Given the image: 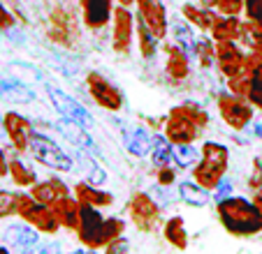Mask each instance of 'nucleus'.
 I'll list each match as a JSON object with an SVG mask.
<instances>
[{
    "instance_id": "obj_3",
    "label": "nucleus",
    "mask_w": 262,
    "mask_h": 254,
    "mask_svg": "<svg viewBox=\"0 0 262 254\" xmlns=\"http://www.w3.org/2000/svg\"><path fill=\"white\" fill-rule=\"evenodd\" d=\"M160 208L163 206L151 196V192H135L130 201L125 204V210L130 215V222L144 234H154L160 226L163 217H160Z\"/></svg>"
},
{
    "instance_id": "obj_30",
    "label": "nucleus",
    "mask_w": 262,
    "mask_h": 254,
    "mask_svg": "<svg viewBox=\"0 0 262 254\" xmlns=\"http://www.w3.org/2000/svg\"><path fill=\"white\" fill-rule=\"evenodd\" d=\"M169 30H172V37H174V44H179L183 51L188 56H195V42H198V37H195L193 33V23H183V21H174V23H169Z\"/></svg>"
},
{
    "instance_id": "obj_52",
    "label": "nucleus",
    "mask_w": 262,
    "mask_h": 254,
    "mask_svg": "<svg viewBox=\"0 0 262 254\" xmlns=\"http://www.w3.org/2000/svg\"><path fill=\"white\" fill-rule=\"evenodd\" d=\"M0 132H5V127H3V116H0Z\"/></svg>"
},
{
    "instance_id": "obj_9",
    "label": "nucleus",
    "mask_w": 262,
    "mask_h": 254,
    "mask_svg": "<svg viewBox=\"0 0 262 254\" xmlns=\"http://www.w3.org/2000/svg\"><path fill=\"white\" fill-rule=\"evenodd\" d=\"M137 7V19L146 26L158 39H165L169 33V21H167V10L160 0H135Z\"/></svg>"
},
{
    "instance_id": "obj_38",
    "label": "nucleus",
    "mask_w": 262,
    "mask_h": 254,
    "mask_svg": "<svg viewBox=\"0 0 262 254\" xmlns=\"http://www.w3.org/2000/svg\"><path fill=\"white\" fill-rule=\"evenodd\" d=\"M248 102L262 113V60L251 69V88H248Z\"/></svg>"
},
{
    "instance_id": "obj_11",
    "label": "nucleus",
    "mask_w": 262,
    "mask_h": 254,
    "mask_svg": "<svg viewBox=\"0 0 262 254\" xmlns=\"http://www.w3.org/2000/svg\"><path fill=\"white\" fill-rule=\"evenodd\" d=\"M200 132H202V127H198L190 118H186L183 113L169 109L167 118H165L163 134L174 143V146H177V143H195L200 137Z\"/></svg>"
},
{
    "instance_id": "obj_29",
    "label": "nucleus",
    "mask_w": 262,
    "mask_h": 254,
    "mask_svg": "<svg viewBox=\"0 0 262 254\" xmlns=\"http://www.w3.org/2000/svg\"><path fill=\"white\" fill-rule=\"evenodd\" d=\"M179 199L195 208H204L209 204V190H204L195 181H181L179 183Z\"/></svg>"
},
{
    "instance_id": "obj_32",
    "label": "nucleus",
    "mask_w": 262,
    "mask_h": 254,
    "mask_svg": "<svg viewBox=\"0 0 262 254\" xmlns=\"http://www.w3.org/2000/svg\"><path fill=\"white\" fill-rule=\"evenodd\" d=\"M242 46H246L248 51L253 54H260L262 56V26L260 23H253V21L244 19L242 26Z\"/></svg>"
},
{
    "instance_id": "obj_46",
    "label": "nucleus",
    "mask_w": 262,
    "mask_h": 254,
    "mask_svg": "<svg viewBox=\"0 0 262 254\" xmlns=\"http://www.w3.org/2000/svg\"><path fill=\"white\" fill-rule=\"evenodd\" d=\"M125 247H128V240H125L123 236H121V238H116L114 243H109L104 249H107L109 254H114V252H121V249H125Z\"/></svg>"
},
{
    "instance_id": "obj_33",
    "label": "nucleus",
    "mask_w": 262,
    "mask_h": 254,
    "mask_svg": "<svg viewBox=\"0 0 262 254\" xmlns=\"http://www.w3.org/2000/svg\"><path fill=\"white\" fill-rule=\"evenodd\" d=\"M158 42L160 39L137 19V44H139V54H142L144 60H151L156 54H158Z\"/></svg>"
},
{
    "instance_id": "obj_18",
    "label": "nucleus",
    "mask_w": 262,
    "mask_h": 254,
    "mask_svg": "<svg viewBox=\"0 0 262 254\" xmlns=\"http://www.w3.org/2000/svg\"><path fill=\"white\" fill-rule=\"evenodd\" d=\"M123 148L135 157H146L154 150V134L146 132L144 127H121Z\"/></svg>"
},
{
    "instance_id": "obj_6",
    "label": "nucleus",
    "mask_w": 262,
    "mask_h": 254,
    "mask_svg": "<svg viewBox=\"0 0 262 254\" xmlns=\"http://www.w3.org/2000/svg\"><path fill=\"white\" fill-rule=\"evenodd\" d=\"M86 88H89V95L93 97V102L98 104V107H102L104 111H121L125 104V97L123 93H121V88L116 86V83H112L104 74L100 72H89L86 74Z\"/></svg>"
},
{
    "instance_id": "obj_51",
    "label": "nucleus",
    "mask_w": 262,
    "mask_h": 254,
    "mask_svg": "<svg viewBox=\"0 0 262 254\" xmlns=\"http://www.w3.org/2000/svg\"><path fill=\"white\" fill-rule=\"evenodd\" d=\"M119 5H125V7H133L135 5V0H116Z\"/></svg>"
},
{
    "instance_id": "obj_44",
    "label": "nucleus",
    "mask_w": 262,
    "mask_h": 254,
    "mask_svg": "<svg viewBox=\"0 0 262 254\" xmlns=\"http://www.w3.org/2000/svg\"><path fill=\"white\" fill-rule=\"evenodd\" d=\"M14 14H12L10 10H7L3 3H0V33H7V30L14 28Z\"/></svg>"
},
{
    "instance_id": "obj_10",
    "label": "nucleus",
    "mask_w": 262,
    "mask_h": 254,
    "mask_svg": "<svg viewBox=\"0 0 262 254\" xmlns=\"http://www.w3.org/2000/svg\"><path fill=\"white\" fill-rule=\"evenodd\" d=\"M3 127H5V134H7V139H10L12 148H14L19 155L30 150V141H33L35 130L28 118L16 111H7V113H3Z\"/></svg>"
},
{
    "instance_id": "obj_28",
    "label": "nucleus",
    "mask_w": 262,
    "mask_h": 254,
    "mask_svg": "<svg viewBox=\"0 0 262 254\" xmlns=\"http://www.w3.org/2000/svg\"><path fill=\"white\" fill-rule=\"evenodd\" d=\"M163 238L172 245L174 249H186L188 247V231L183 224L181 215H172L167 222L163 224Z\"/></svg>"
},
{
    "instance_id": "obj_43",
    "label": "nucleus",
    "mask_w": 262,
    "mask_h": 254,
    "mask_svg": "<svg viewBox=\"0 0 262 254\" xmlns=\"http://www.w3.org/2000/svg\"><path fill=\"white\" fill-rule=\"evenodd\" d=\"M232 190H234V183L230 181V178H223V181L211 190V199L213 201H221V199H225V196H232L234 194Z\"/></svg>"
},
{
    "instance_id": "obj_12",
    "label": "nucleus",
    "mask_w": 262,
    "mask_h": 254,
    "mask_svg": "<svg viewBox=\"0 0 262 254\" xmlns=\"http://www.w3.org/2000/svg\"><path fill=\"white\" fill-rule=\"evenodd\" d=\"M216 67L225 79L234 77L246 67V51L237 42H216Z\"/></svg>"
},
{
    "instance_id": "obj_25",
    "label": "nucleus",
    "mask_w": 262,
    "mask_h": 254,
    "mask_svg": "<svg viewBox=\"0 0 262 254\" xmlns=\"http://www.w3.org/2000/svg\"><path fill=\"white\" fill-rule=\"evenodd\" d=\"M123 231H125V220H121V217H104V222L100 224L98 234L89 240L86 247L89 249H104L109 243H114L116 238H121Z\"/></svg>"
},
{
    "instance_id": "obj_7",
    "label": "nucleus",
    "mask_w": 262,
    "mask_h": 254,
    "mask_svg": "<svg viewBox=\"0 0 262 254\" xmlns=\"http://www.w3.org/2000/svg\"><path fill=\"white\" fill-rule=\"evenodd\" d=\"M135 37H137V14H133L125 5H116L112 16V49L119 56L130 54Z\"/></svg>"
},
{
    "instance_id": "obj_47",
    "label": "nucleus",
    "mask_w": 262,
    "mask_h": 254,
    "mask_svg": "<svg viewBox=\"0 0 262 254\" xmlns=\"http://www.w3.org/2000/svg\"><path fill=\"white\" fill-rule=\"evenodd\" d=\"M7 173H10V157H7L5 150L0 148V178L7 176Z\"/></svg>"
},
{
    "instance_id": "obj_13",
    "label": "nucleus",
    "mask_w": 262,
    "mask_h": 254,
    "mask_svg": "<svg viewBox=\"0 0 262 254\" xmlns=\"http://www.w3.org/2000/svg\"><path fill=\"white\" fill-rule=\"evenodd\" d=\"M81 21L89 30H102L112 23L114 3L112 0H79Z\"/></svg>"
},
{
    "instance_id": "obj_23",
    "label": "nucleus",
    "mask_w": 262,
    "mask_h": 254,
    "mask_svg": "<svg viewBox=\"0 0 262 254\" xmlns=\"http://www.w3.org/2000/svg\"><path fill=\"white\" fill-rule=\"evenodd\" d=\"M104 222V215L100 213V208L89 204H81L79 208V226H77V238L81 240V245H89V240L98 234L100 224Z\"/></svg>"
},
{
    "instance_id": "obj_19",
    "label": "nucleus",
    "mask_w": 262,
    "mask_h": 254,
    "mask_svg": "<svg viewBox=\"0 0 262 254\" xmlns=\"http://www.w3.org/2000/svg\"><path fill=\"white\" fill-rule=\"evenodd\" d=\"M28 192L33 194L35 201L47 204V206H51L54 201H58L60 196H65V194H72V190H70L68 183L60 181V178H56V176L47 178V181H37L35 185L28 187Z\"/></svg>"
},
{
    "instance_id": "obj_31",
    "label": "nucleus",
    "mask_w": 262,
    "mask_h": 254,
    "mask_svg": "<svg viewBox=\"0 0 262 254\" xmlns=\"http://www.w3.org/2000/svg\"><path fill=\"white\" fill-rule=\"evenodd\" d=\"M7 176L12 178V183L19 187H30L37 183V176H35V171L30 169V166H26V162H21L19 157H10V173Z\"/></svg>"
},
{
    "instance_id": "obj_45",
    "label": "nucleus",
    "mask_w": 262,
    "mask_h": 254,
    "mask_svg": "<svg viewBox=\"0 0 262 254\" xmlns=\"http://www.w3.org/2000/svg\"><path fill=\"white\" fill-rule=\"evenodd\" d=\"M174 181H177V173H174L172 166H158V185L169 187Z\"/></svg>"
},
{
    "instance_id": "obj_21",
    "label": "nucleus",
    "mask_w": 262,
    "mask_h": 254,
    "mask_svg": "<svg viewBox=\"0 0 262 254\" xmlns=\"http://www.w3.org/2000/svg\"><path fill=\"white\" fill-rule=\"evenodd\" d=\"M165 72L172 81H186L190 77V58L179 44L165 46Z\"/></svg>"
},
{
    "instance_id": "obj_48",
    "label": "nucleus",
    "mask_w": 262,
    "mask_h": 254,
    "mask_svg": "<svg viewBox=\"0 0 262 254\" xmlns=\"http://www.w3.org/2000/svg\"><path fill=\"white\" fill-rule=\"evenodd\" d=\"M244 132H251V137H255V139H262V122H255L253 120L251 125L244 130Z\"/></svg>"
},
{
    "instance_id": "obj_16",
    "label": "nucleus",
    "mask_w": 262,
    "mask_h": 254,
    "mask_svg": "<svg viewBox=\"0 0 262 254\" xmlns=\"http://www.w3.org/2000/svg\"><path fill=\"white\" fill-rule=\"evenodd\" d=\"M72 148H74V155H72L74 169H77V173L81 176V181L93 183V185H104L109 176H107V171H104L102 166L98 164V160L93 157V153L84 150V148H77V146H72Z\"/></svg>"
},
{
    "instance_id": "obj_41",
    "label": "nucleus",
    "mask_w": 262,
    "mask_h": 254,
    "mask_svg": "<svg viewBox=\"0 0 262 254\" xmlns=\"http://www.w3.org/2000/svg\"><path fill=\"white\" fill-rule=\"evenodd\" d=\"M244 3L246 0H218V14H230V16H242L244 14Z\"/></svg>"
},
{
    "instance_id": "obj_37",
    "label": "nucleus",
    "mask_w": 262,
    "mask_h": 254,
    "mask_svg": "<svg viewBox=\"0 0 262 254\" xmlns=\"http://www.w3.org/2000/svg\"><path fill=\"white\" fill-rule=\"evenodd\" d=\"M174 111H179V113H183L186 118H190V120L195 122L198 127H209V113H207V109L202 107V104H198V102H183V104H179V107H172Z\"/></svg>"
},
{
    "instance_id": "obj_15",
    "label": "nucleus",
    "mask_w": 262,
    "mask_h": 254,
    "mask_svg": "<svg viewBox=\"0 0 262 254\" xmlns=\"http://www.w3.org/2000/svg\"><path fill=\"white\" fill-rule=\"evenodd\" d=\"M21 220H26L28 224H33L35 229L40 231V234H45V236H56L58 229H60V222H58V217H56L54 208L47 206V204H40V201H35L24 215H21Z\"/></svg>"
},
{
    "instance_id": "obj_14",
    "label": "nucleus",
    "mask_w": 262,
    "mask_h": 254,
    "mask_svg": "<svg viewBox=\"0 0 262 254\" xmlns=\"http://www.w3.org/2000/svg\"><path fill=\"white\" fill-rule=\"evenodd\" d=\"M5 243L14 252H28V249H35L40 245V231L26 220L16 222V224H10L5 229Z\"/></svg>"
},
{
    "instance_id": "obj_22",
    "label": "nucleus",
    "mask_w": 262,
    "mask_h": 254,
    "mask_svg": "<svg viewBox=\"0 0 262 254\" xmlns=\"http://www.w3.org/2000/svg\"><path fill=\"white\" fill-rule=\"evenodd\" d=\"M51 208H54V213H56V217H58V222H60L63 229L77 231V226H79V208H81V204H79L77 196L74 194L60 196L58 201L51 204Z\"/></svg>"
},
{
    "instance_id": "obj_8",
    "label": "nucleus",
    "mask_w": 262,
    "mask_h": 254,
    "mask_svg": "<svg viewBox=\"0 0 262 254\" xmlns=\"http://www.w3.org/2000/svg\"><path fill=\"white\" fill-rule=\"evenodd\" d=\"M47 93H49V99H51V104L56 107V111H58L63 118L79 122V125H84L86 130H93L95 127V118L91 116V111L81 102H77L72 95L63 93V90L56 88V86H49Z\"/></svg>"
},
{
    "instance_id": "obj_26",
    "label": "nucleus",
    "mask_w": 262,
    "mask_h": 254,
    "mask_svg": "<svg viewBox=\"0 0 262 254\" xmlns=\"http://www.w3.org/2000/svg\"><path fill=\"white\" fill-rule=\"evenodd\" d=\"M181 14L183 19L188 21V23H193L198 30H202V33H211L213 23H216L218 19V10H211V7H204V5H195V3H186V5L181 7Z\"/></svg>"
},
{
    "instance_id": "obj_42",
    "label": "nucleus",
    "mask_w": 262,
    "mask_h": 254,
    "mask_svg": "<svg viewBox=\"0 0 262 254\" xmlns=\"http://www.w3.org/2000/svg\"><path fill=\"white\" fill-rule=\"evenodd\" d=\"M244 16L253 23L262 26V0H246L244 3Z\"/></svg>"
},
{
    "instance_id": "obj_36",
    "label": "nucleus",
    "mask_w": 262,
    "mask_h": 254,
    "mask_svg": "<svg viewBox=\"0 0 262 254\" xmlns=\"http://www.w3.org/2000/svg\"><path fill=\"white\" fill-rule=\"evenodd\" d=\"M202 157V150L195 148L193 143H177L174 146V162H177L181 169H193L195 164Z\"/></svg>"
},
{
    "instance_id": "obj_50",
    "label": "nucleus",
    "mask_w": 262,
    "mask_h": 254,
    "mask_svg": "<svg viewBox=\"0 0 262 254\" xmlns=\"http://www.w3.org/2000/svg\"><path fill=\"white\" fill-rule=\"evenodd\" d=\"M198 3L204 7H211V10H216V5H218V0H198Z\"/></svg>"
},
{
    "instance_id": "obj_40",
    "label": "nucleus",
    "mask_w": 262,
    "mask_h": 254,
    "mask_svg": "<svg viewBox=\"0 0 262 254\" xmlns=\"http://www.w3.org/2000/svg\"><path fill=\"white\" fill-rule=\"evenodd\" d=\"M19 213V192L0 190V220L14 217Z\"/></svg>"
},
{
    "instance_id": "obj_20",
    "label": "nucleus",
    "mask_w": 262,
    "mask_h": 254,
    "mask_svg": "<svg viewBox=\"0 0 262 254\" xmlns=\"http://www.w3.org/2000/svg\"><path fill=\"white\" fill-rule=\"evenodd\" d=\"M0 99L10 104H30L35 102V93L26 81L16 77H3L0 79Z\"/></svg>"
},
{
    "instance_id": "obj_49",
    "label": "nucleus",
    "mask_w": 262,
    "mask_h": 254,
    "mask_svg": "<svg viewBox=\"0 0 262 254\" xmlns=\"http://www.w3.org/2000/svg\"><path fill=\"white\" fill-rule=\"evenodd\" d=\"M251 201H253V204L257 206V210H260V213H262V187H260V190H253V196H251Z\"/></svg>"
},
{
    "instance_id": "obj_39",
    "label": "nucleus",
    "mask_w": 262,
    "mask_h": 254,
    "mask_svg": "<svg viewBox=\"0 0 262 254\" xmlns=\"http://www.w3.org/2000/svg\"><path fill=\"white\" fill-rule=\"evenodd\" d=\"M248 88H251V69L244 67L239 74L228 79V90L239 97H246L248 99Z\"/></svg>"
},
{
    "instance_id": "obj_1",
    "label": "nucleus",
    "mask_w": 262,
    "mask_h": 254,
    "mask_svg": "<svg viewBox=\"0 0 262 254\" xmlns=\"http://www.w3.org/2000/svg\"><path fill=\"white\" fill-rule=\"evenodd\" d=\"M216 215L223 229L239 238H248L262 231V213L251 199L244 196H225L216 201Z\"/></svg>"
},
{
    "instance_id": "obj_35",
    "label": "nucleus",
    "mask_w": 262,
    "mask_h": 254,
    "mask_svg": "<svg viewBox=\"0 0 262 254\" xmlns=\"http://www.w3.org/2000/svg\"><path fill=\"white\" fill-rule=\"evenodd\" d=\"M151 160L156 166H169L174 162V143L167 137H156L154 139V150H151Z\"/></svg>"
},
{
    "instance_id": "obj_5",
    "label": "nucleus",
    "mask_w": 262,
    "mask_h": 254,
    "mask_svg": "<svg viewBox=\"0 0 262 254\" xmlns=\"http://www.w3.org/2000/svg\"><path fill=\"white\" fill-rule=\"evenodd\" d=\"M30 155L35 157V162H40V164L49 166L54 171H74V160L72 155L63 150L54 139L45 137V134H33V141H30Z\"/></svg>"
},
{
    "instance_id": "obj_24",
    "label": "nucleus",
    "mask_w": 262,
    "mask_h": 254,
    "mask_svg": "<svg viewBox=\"0 0 262 254\" xmlns=\"http://www.w3.org/2000/svg\"><path fill=\"white\" fill-rule=\"evenodd\" d=\"M72 194L79 199V204H89V206H95V208L114 206V194L112 192H104V190H100V185H93V183H86V181L77 183Z\"/></svg>"
},
{
    "instance_id": "obj_17",
    "label": "nucleus",
    "mask_w": 262,
    "mask_h": 254,
    "mask_svg": "<svg viewBox=\"0 0 262 254\" xmlns=\"http://www.w3.org/2000/svg\"><path fill=\"white\" fill-rule=\"evenodd\" d=\"M54 127L58 130V134L63 139H68L70 146H77V148H84V150L93 153V155H98V146H95L93 137L89 134V130H86L84 125H79V122L74 120H68V118L60 116L58 120L54 122Z\"/></svg>"
},
{
    "instance_id": "obj_2",
    "label": "nucleus",
    "mask_w": 262,
    "mask_h": 254,
    "mask_svg": "<svg viewBox=\"0 0 262 254\" xmlns=\"http://www.w3.org/2000/svg\"><path fill=\"white\" fill-rule=\"evenodd\" d=\"M200 150H202V157L193 166V181L198 185H202L204 190L211 192L225 178V173H228L230 150H228V146H223L218 141H204Z\"/></svg>"
},
{
    "instance_id": "obj_27",
    "label": "nucleus",
    "mask_w": 262,
    "mask_h": 254,
    "mask_svg": "<svg viewBox=\"0 0 262 254\" xmlns=\"http://www.w3.org/2000/svg\"><path fill=\"white\" fill-rule=\"evenodd\" d=\"M242 16H230V14H218L216 23L211 28V37L216 42H239L242 39Z\"/></svg>"
},
{
    "instance_id": "obj_34",
    "label": "nucleus",
    "mask_w": 262,
    "mask_h": 254,
    "mask_svg": "<svg viewBox=\"0 0 262 254\" xmlns=\"http://www.w3.org/2000/svg\"><path fill=\"white\" fill-rule=\"evenodd\" d=\"M195 58H198L202 69L213 67L216 65V39L198 37V42H195Z\"/></svg>"
},
{
    "instance_id": "obj_4",
    "label": "nucleus",
    "mask_w": 262,
    "mask_h": 254,
    "mask_svg": "<svg viewBox=\"0 0 262 254\" xmlns=\"http://www.w3.org/2000/svg\"><path fill=\"white\" fill-rule=\"evenodd\" d=\"M216 107L225 125H230L234 132H244L255 118V107L246 97H239L234 93H221L216 99Z\"/></svg>"
}]
</instances>
